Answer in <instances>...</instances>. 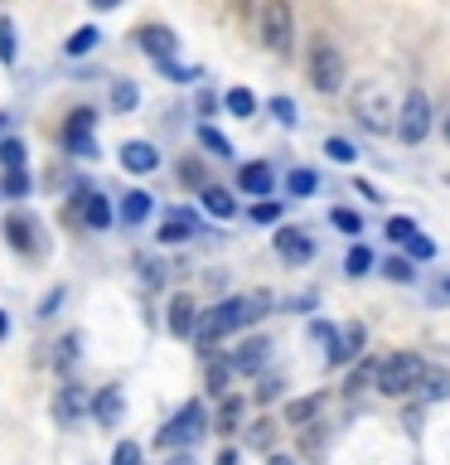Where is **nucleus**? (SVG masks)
<instances>
[{"mask_svg": "<svg viewBox=\"0 0 450 465\" xmlns=\"http://www.w3.org/2000/svg\"><path fill=\"white\" fill-rule=\"evenodd\" d=\"M242 325H252V320H247V296H228V301H218L213 311H203L199 330H194L199 354H213L218 340H223V334H232V330H242Z\"/></svg>", "mask_w": 450, "mask_h": 465, "instance_id": "f257e3e1", "label": "nucleus"}, {"mask_svg": "<svg viewBox=\"0 0 450 465\" xmlns=\"http://www.w3.org/2000/svg\"><path fill=\"white\" fill-rule=\"evenodd\" d=\"M421 378H426V359H421V354H392V359H383L377 392H387V398H406L412 388H421Z\"/></svg>", "mask_w": 450, "mask_h": 465, "instance_id": "f03ea898", "label": "nucleus"}, {"mask_svg": "<svg viewBox=\"0 0 450 465\" xmlns=\"http://www.w3.org/2000/svg\"><path fill=\"white\" fill-rule=\"evenodd\" d=\"M305 68H310L315 93H339V87H344V54L334 49L329 39H315V44H310V58H305Z\"/></svg>", "mask_w": 450, "mask_h": 465, "instance_id": "7ed1b4c3", "label": "nucleus"}, {"mask_svg": "<svg viewBox=\"0 0 450 465\" xmlns=\"http://www.w3.org/2000/svg\"><path fill=\"white\" fill-rule=\"evenodd\" d=\"M261 25V44H267L271 54H290V39H296V15H290L286 0H267L257 15Z\"/></svg>", "mask_w": 450, "mask_h": 465, "instance_id": "20e7f679", "label": "nucleus"}, {"mask_svg": "<svg viewBox=\"0 0 450 465\" xmlns=\"http://www.w3.org/2000/svg\"><path fill=\"white\" fill-rule=\"evenodd\" d=\"M203 431H209L203 402H184V407H180V417H174L170 427L160 431V446H165V450H174V446H194V441H203Z\"/></svg>", "mask_w": 450, "mask_h": 465, "instance_id": "39448f33", "label": "nucleus"}, {"mask_svg": "<svg viewBox=\"0 0 450 465\" xmlns=\"http://www.w3.org/2000/svg\"><path fill=\"white\" fill-rule=\"evenodd\" d=\"M426 131H431V97L421 93V87H412L402 102V112H397V136L406 145H421L426 141Z\"/></svg>", "mask_w": 450, "mask_h": 465, "instance_id": "423d86ee", "label": "nucleus"}, {"mask_svg": "<svg viewBox=\"0 0 450 465\" xmlns=\"http://www.w3.org/2000/svg\"><path fill=\"white\" fill-rule=\"evenodd\" d=\"M354 116H358L363 131H373V136H383V131H397V122H392L397 112L387 107V97L377 93V87H358V93H354Z\"/></svg>", "mask_w": 450, "mask_h": 465, "instance_id": "0eeeda50", "label": "nucleus"}, {"mask_svg": "<svg viewBox=\"0 0 450 465\" xmlns=\"http://www.w3.org/2000/svg\"><path fill=\"white\" fill-rule=\"evenodd\" d=\"M93 126H97V112L93 107H78V112H68V126H64V145L73 155H93Z\"/></svg>", "mask_w": 450, "mask_h": 465, "instance_id": "6e6552de", "label": "nucleus"}, {"mask_svg": "<svg viewBox=\"0 0 450 465\" xmlns=\"http://www.w3.org/2000/svg\"><path fill=\"white\" fill-rule=\"evenodd\" d=\"M136 44L155 58V64H174V54H180V39H174V29H165V25H141Z\"/></svg>", "mask_w": 450, "mask_h": 465, "instance_id": "1a4fd4ad", "label": "nucleus"}, {"mask_svg": "<svg viewBox=\"0 0 450 465\" xmlns=\"http://www.w3.org/2000/svg\"><path fill=\"white\" fill-rule=\"evenodd\" d=\"M363 344H368V330H363V325H344V330L329 340L325 363H329V369H344V363H354V359H358V349H363Z\"/></svg>", "mask_w": 450, "mask_h": 465, "instance_id": "9d476101", "label": "nucleus"}, {"mask_svg": "<svg viewBox=\"0 0 450 465\" xmlns=\"http://www.w3.org/2000/svg\"><path fill=\"white\" fill-rule=\"evenodd\" d=\"M199 232V213L194 209H170L165 218H160V242L174 247V242H189Z\"/></svg>", "mask_w": 450, "mask_h": 465, "instance_id": "9b49d317", "label": "nucleus"}, {"mask_svg": "<svg viewBox=\"0 0 450 465\" xmlns=\"http://www.w3.org/2000/svg\"><path fill=\"white\" fill-rule=\"evenodd\" d=\"M267 359H271V340H267V334H257V340H242L238 349H232V369H238V373H257Z\"/></svg>", "mask_w": 450, "mask_h": 465, "instance_id": "f8f14e48", "label": "nucleus"}, {"mask_svg": "<svg viewBox=\"0 0 450 465\" xmlns=\"http://www.w3.org/2000/svg\"><path fill=\"white\" fill-rule=\"evenodd\" d=\"M276 252H281L286 262H296V267H305V262L315 257V242L305 238L300 228H276Z\"/></svg>", "mask_w": 450, "mask_h": 465, "instance_id": "ddd939ff", "label": "nucleus"}, {"mask_svg": "<svg viewBox=\"0 0 450 465\" xmlns=\"http://www.w3.org/2000/svg\"><path fill=\"white\" fill-rule=\"evenodd\" d=\"M325 407H329V392H310V398L286 402V421H290V427H315Z\"/></svg>", "mask_w": 450, "mask_h": 465, "instance_id": "4468645a", "label": "nucleus"}, {"mask_svg": "<svg viewBox=\"0 0 450 465\" xmlns=\"http://www.w3.org/2000/svg\"><path fill=\"white\" fill-rule=\"evenodd\" d=\"M160 165V151L151 141H126L122 145V170H131V174H151Z\"/></svg>", "mask_w": 450, "mask_h": 465, "instance_id": "2eb2a0df", "label": "nucleus"}, {"mask_svg": "<svg viewBox=\"0 0 450 465\" xmlns=\"http://www.w3.org/2000/svg\"><path fill=\"white\" fill-rule=\"evenodd\" d=\"M165 325H170V334H180V340H184V334H194V330H199L194 301H189V296H174L170 311H165Z\"/></svg>", "mask_w": 450, "mask_h": 465, "instance_id": "dca6fc26", "label": "nucleus"}, {"mask_svg": "<svg viewBox=\"0 0 450 465\" xmlns=\"http://www.w3.org/2000/svg\"><path fill=\"white\" fill-rule=\"evenodd\" d=\"M83 218H87V228H97V232H107L112 228V199L102 194V189H87V199H83Z\"/></svg>", "mask_w": 450, "mask_h": 465, "instance_id": "f3484780", "label": "nucleus"}, {"mask_svg": "<svg viewBox=\"0 0 450 465\" xmlns=\"http://www.w3.org/2000/svg\"><path fill=\"white\" fill-rule=\"evenodd\" d=\"M151 209H155V199L145 194V189H131V194H122V223H126V228H141L145 218H151Z\"/></svg>", "mask_w": 450, "mask_h": 465, "instance_id": "a211bd4d", "label": "nucleus"}, {"mask_svg": "<svg viewBox=\"0 0 450 465\" xmlns=\"http://www.w3.org/2000/svg\"><path fill=\"white\" fill-rule=\"evenodd\" d=\"M199 203H203L213 218H238V199H232L228 189H218V184H203V189H199Z\"/></svg>", "mask_w": 450, "mask_h": 465, "instance_id": "6ab92c4d", "label": "nucleus"}, {"mask_svg": "<svg viewBox=\"0 0 450 465\" xmlns=\"http://www.w3.org/2000/svg\"><path fill=\"white\" fill-rule=\"evenodd\" d=\"M271 165H261V160H257V165H242L238 170V189H242V194H271Z\"/></svg>", "mask_w": 450, "mask_h": 465, "instance_id": "aec40b11", "label": "nucleus"}, {"mask_svg": "<svg viewBox=\"0 0 450 465\" xmlns=\"http://www.w3.org/2000/svg\"><path fill=\"white\" fill-rule=\"evenodd\" d=\"M93 417L102 427H116V421H122V388H102L93 398Z\"/></svg>", "mask_w": 450, "mask_h": 465, "instance_id": "412c9836", "label": "nucleus"}, {"mask_svg": "<svg viewBox=\"0 0 450 465\" xmlns=\"http://www.w3.org/2000/svg\"><path fill=\"white\" fill-rule=\"evenodd\" d=\"M5 238H10V247L15 252H34V218H5Z\"/></svg>", "mask_w": 450, "mask_h": 465, "instance_id": "4be33fe9", "label": "nucleus"}, {"mask_svg": "<svg viewBox=\"0 0 450 465\" xmlns=\"http://www.w3.org/2000/svg\"><path fill=\"white\" fill-rule=\"evenodd\" d=\"M377 373H383V359H358L354 373H348V388L344 392H363L368 383H377Z\"/></svg>", "mask_w": 450, "mask_h": 465, "instance_id": "5701e85b", "label": "nucleus"}, {"mask_svg": "<svg viewBox=\"0 0 450 465\" xmlns=\"http://www.w3.org/2000/svg\"><path fill=\"white\" fill-rule=\"evenodd\" d=\"M136 276H141V286H145V291H155V286H165V262H160V257H151V252H145V257H136Z\"/></svg>", "mask_w": 450, "mask_h": 465, "instance_id": "b1692460", "label": "nucleus"}, {"mask_svg": "<svg viewBox=\"0 0 450 465\" xmlns=\"http://www.w3.org/2000/svg\"><path fill=\"white\" fill-rule=\"evenodd\" d=\"M54 412H58V421H73V417H83V388H64V392H58V398H54Z\"/></svg>", "mask_w": 450, "mask_h": 465, "instance_id": "393cba45", "label": "nucleus"}, {"mask_svg": "<svg viewBox=\"0 0 450 465\" xmlns=\"http://www.w3.org/2000/svg\"><path fill=\"white\" fill-rule=\"evenodd\" d=\"M421 398H426V402L450 398V373L445 369H426V378H421Z\"/></svg>", "mask_w": 450, "mask_h": 465, "instance_id": "a878e982", "label": "nucleus"}, {"mask_svg": "<svg viewBox=\"0 0 450 465\" xmlns=\"http://www.w3.org/2000/svg\"><path fill=\"white\" fill-rule=\"evenodd\" d=\"M286 189H290L296 199H310L315 189H319V174H315V170H290V174H286Z\"/></svg>", "mask_w": 450, "mask_h": 465, "instance_id": "bb28decb", "label": "nucleus"}, {"mask_svg": "<svg viewBox=\"0 0 450 465\" xmlns=\"http://www.w3.org/2000/svg\"><path fill=\"white\" fill-rule=\"evenodd\" d=\"M199 141H203V151H213L218 160H232V141L218 126H199Z\"/></svg>", "mask_w": 450, "mask_h": 465, "instance_id": "cd10ccee", "label": "nucleus"}, {"mask_svg": "<svg viewBox=\"0 0 450 465\" xmlns=\"http://www.w3.org/2000/svg\"><path fill=\"white\" fill-rule=\"evenodd\" d=\"M368 272H373V252L363 242H354L348 257H344V276H368Z\"/></svg>", "mask_w": 450, "mask_h": 465, "instance_id": "c85d7f7f", "label": "nucleus"}, {"mask_svg": "<svg viewBox=\"0 0 450 465\" xmlns=\"http://www.w3.org/2000/svg\"><path fill=\"white\" fill-rule=\"evenodd\" d=\"M136 102H141V93H136V83H131V78H116L112 83V107L116 112H131Z\"/></svg>", "mask_w": 450, "mask_h": 465, "instance_id": "c756f323", "label": "nucleus"}, {"mask_svg": "<svg viewBox=\"0 0 450 465\" xmlns=\"http://www.w3.org/2000/svg\"><path fill=\"white\" fill-rule=\"evenodd\" d=\"M24 141L20 136H5V141H0V165H5V170H24Z\"/></svg>", "mask_w": 450, "mask_h": 465, "instance_id": "7c9ffc66", "label": "nucleus"}, {"mask_svg": "<svg viewBox=\"0 0 450 465\" xmlns=\"http://www.w3.org/2000/svg\"><path fill=\"white\" fill-rule=\"evenodd\" d=\"M325 155L334 160V165H354V160H358L354 141H344V136H329V141H325Z\"/></svg>", "mask_w": 450, "mask_h": 465, "instance_id": "2f4dec72", "label": "nucleus"}, {"mask_svg": "<svg viewBox=\"0 0 450 465\" xmlns=\"http://www.w3.org/2000/svg\"><path fill=\"white\" fill-rule=\"evenodd\" d=\"M97 39H102V35H97V29H93V25H83V29H78V35H73V39L64 44V54H73V58H83L87 49H97Z\"/></svg>", "mask_w": 450, "mask_h": 465, "instance_id": "473e14b6", "label": "nucleus"}, {"mask_svg": "<svg viewBox=\"0 0 450 465\" xmlns=\"http://www.w3.org/2000/svg\"><path fill=\"white\" fill-rule=\"evenodd\" d=\"M223 107H228L232 116H252V112H257V97L247 93V87H232V93L223 97Z\"/></svg>", "mask_w": 450, "mask_h": 465, "instance_id": "72a5a7b5", "label": "nucleus"}, {"mask_svg": "<svg viewBox=\"0 0 450 465\" xmlns=\"http://www.w3.org/2000/svg\"><path fill=\"white\" fill-rule=\"evenodd\" d=\"M0 194H5V199H24V194H29V170H5Z\"/></svg>", "mask_w": 450, "mask_h": 465, "instance_id": "f704fd0d", "label": "nucleus"}, {"mask_svg": "<svg viewBox=\"0 0 450 465\" xmlns=\"http://www.w3.org/2000/svg\"><path fill=\"white\" fill-rule=\"evenodd\" d=\"M383 276H387V282H397V286L416 282V272H412V262H406V257H387L383 262Z\"/></svg>", "mask_w": 450, "mask_h": 465, "instance_id": "c9c22d12", "label": "nucleus"}, {"mask_svg": "<svg viewBox=\"0 0 450 465\" xmlns=\"http://www.w3.org/2000/svg\"><path fill=\"white\" fill-rule=\"evenodd\" d=\"M329 223L339 228V232H348V238H358V232H363V218H358L354 209H334V213H329Z\"/></svg>", "mask_w": 450, "mask_h": 465, "instance_id": "e433bc0d", "label": "nucleus"}, {"mask_svg": "<svg viewBox=\"0 0 450 465\" xmlns=\"http://www.w3.org/2000/svg\"><path fill=\"white\" fill-rule=\"evenodd\" d=\"M267 107H271V116H276L281 126H296V122H300V112H296V102H290V97H271Z\"/></svg>", "mask_w": 450, "mask_h": 465, "instance_id": "4c0bfd02", "label": "nucleus"}, {"mask_svg": "<svg viewBox=\"0 0 450 465\" xmlns=\"http://www.w3.org/2000/svg\"><path fill=\"white\" fill-rule=\"evenodd\" d=\"M416 232H421V228L412 223V218H387V238H392V242H402V247H406V242L416 238Z\"/></svg>", "mask_w": 450, "mask_h": 465, "instance_id": "58836bf2", "label": "nucleus"}, {"mask_svg": "<svg viewBox=\"0 0 450 465\" xmlns=\"http://www.w3.org/2000/svg\"><path fill=\"white\" fill-rule=\"evenodd\" d=\"M0 64H15V20L0 15Z\"/></svg>", "mask_w": 450, "mask_h": 465, "instance_id": "ea45409f", "label": "nucleus"}, {"mask_svg": "<svg viewBox=\"0 0 450 465\" xmlns=\"http://www.w3.org/2000/svg\"><path fill=\"white\" fill-rule=\"evenodd\" d=\"M435 257V242L426 238V232H416L412 242H406V262H431Z\"/></svg>", "mask_w": 450, "mask_h": 465, "instance_id": "a19ab883", "label": "nucleus"}, {"mask_svg": "<svg viewBox=\"0 0 450 465\" xmlns=\"http://www.w3.org/2000/svg\"><path fill=\"white\" fill-rule=\"evenodd\" d=\"M252 223H281V203H276V199H257L252 203Z\"/></svg>", "mask_w": 450, "mask_h": 465, "instance_id": "79ce46f5", "label": "nucleus"}, {"mask_svg": "<svg viewBox=\"0 0 450 465\" xmlns=\"http://www.w3.org/2000/svg\"><path fill=\"white\" fill-rule=\"evenodd\" d=\"M271 421H252V427H247V446H257V450H267L271 446Z\"/></svg>", "mask_w": 450, "mask_h": 465, "instance_id": "37998d69", "label": "nucleus"}, {"mask_svg": "<svg viewBox=\"0 0 450 465\" xmlns=\"http://www.w3.org/2000/svg\"><path fill=\"white\" fill-rule=\"evenodd\" d=\"M228 373H232V363H209V392L223 398V392H228Z\"/></svg>", "mask_w": 450, "mask_h": 465, "instance_id": "c03bdc74", "label": "nucleus"}, {"mask_svg": "<svg viewBox=\"0 0 450 465\" xmlns=\"http://www.w3.org/2000/svg\"><path fill=\"white\" fill-rule=\"evenodd\" d=\"M112 465H141V441H122L112 450Z\"/></svg>", "mask_w": 450, "mask_h": 465, "instance_id": "a18cd8bd", "label": "nucleus"}, {"mask_svg": "<svg viewBox=\"0 0 450 465\" xmlns=\"http://www.w3.org/2000/svg\"><path fill=\"white\" fill-rule=\"evenodd\" d=\"M271 311V291H257V296H247V320H261Z\"/></svg>", "mask_w": 450, "mask_h": 465, "instance_id": "49530a36", "label": "nucleus"}, {"mask_svg": "<svg viewBox=\"0 0 450 465\" xmlns=\"http://www.w3.org/2000/svg\"><path fill=\"white\" fill-rule=\"evenodd\" d=\"M218 431H238V398H223V412H218Z\"/></svg>", "mask_w": 450, "mask_h": 465, "instance_id": "de8ad7c7", "label": "nucleus"}, {"mask_svg": "<svg viewBox=\"0 0 450 465\" xmlns=\"http://www.w3.org/2000/svg\"><path fill=\"white\" fill-rule=\"evenodd\" d=\"M160 73H165L170 83H194L199 68H184V64H160Z\"/></svg>", "mask_w": 450, "mask_h": 465, "instance_id": "09e8293b", "label": "nucleus"}, {"mask_svg": "<svg viewBox=\"0 0 450 465\" xmlns=\"http://www.w3.org/2000/svg\"><path fill=\"white\" fill-rule=\"evenodd\" d=\"M58 305H64V286H54L49 296L39 301V311H34V315H39V320H49V315H58Z\"/></svg>", "mask_w": 450, "mask_h": 465, "instance_id": "8fccbe9b", "label": "nucleus"}, {"mask_svg": "<svg viewBox=\"0 0 450 465\" xmlns=\"http://www.w3.org/2000/svg\"><path fill=\"white\" fill-rule=\"evenodd\" d=\"M73 359H78V334H68V340L58 344V354H54V363H58V369H68Z\"/></svg>", "mask_w": 450, "mask_h": 465, "instance_id": "3c124183", "label": "nucleus"}, {"mask_svg": "<svg viewBox=\"0 0 450 465\" xmlns=\"http://www.w3.org/2000/svg\"><path fill=\"white\" fill-rule=\"evenodd\" d=\"M276 392H281V378H267V383H261V388H257V398H261V402H271V398H276Z\"/></svg>", "mask_w": 450, "mask_h": 465, "instance_id": "603ef678", "label": "nucleus"}, {"mask_svg": "<svg viewBox=\"0 0 450 465\" xmlns=\"http://www.w3.org/2000/svg\"><path fill=\"white\" fill-rule=\"evenodd\" d=\"M354 189H358V194H363V199H373V203H377V199H383V194H377V189H373V184H368V180H358V184H354Z\"/></svg>", "mask_w": 450, "mask_h": 465, "instance_id": "864d4df0", "label": "nucleus"}, {"mask_svg": "<svg viewBox=\"0 0 450 465\" xmlns=\"http://www.w3.org/2000/svg\"><path fill=\"white\" fill-rule=\"evenodd\" d=\"M218 465H238V450H223V456H218Z\"/></svg>", "mask_w": 450, "mask_h": 465, "instance_id": "5fc2aeb1", "label": "nucleus"}, {"mask_svg": "<svg viewBox=\"0 0 450 465\" xmlns=\"http://www.w3.org/2000/svg\"><path fill=\"white\" fill-rule=\"evenodd\" d=\"M165 465H194V456H170Z\"/></svg>", "mask_w": 450, "mask_h": 465, "instance_id": "6e6d98bb", "label": "nucleus"}, {"mask_svg": "<svg viewBox=\"0 0 450 465\" xmlns=\"http://www.w3.org/2000/svg\"><path fill=\"white\" fill-rule=\"evenodd\" d=\"M5 334H10V320H5V311H0V340H5Z\"/></svg>", "mask_w": 450, "mask_h": 465, "instance_id": "4d7b16f0", "label": "nucleus"}, {"mask_svg": "<svg viewBox=\"0 0 450 465\" xmlns=\"http://www.w3.org/2000/svg\"><path fill=\"white\" fill-rule=\"evenodd\" d=\"M267 465H296V460H290V456H271Z\"/></svg>", "mask_w": 450, "mask_h": 465, "instance_id": "13d9d810", "label": "nucleus"}, {"mask_svg": "<svg viewBox=\"0 0 450 465\" xmlns=\"http://www.w3.org/2000/svg\"><path fill=\"white\" fill-rule=\"evenodd\" d=\"M5 122H10V116H5V112H0V131H5Z\"/></svg>", "mask_w": 450, "mask_h": 465, "instance_id": "bf43d9fd", "label": "nucleus"}, {"mask_svg": "<svg viewBox=\"0 0 450 465\" xmlns=\"http://www.w3.org/2000/svg\"><path fill=\"white\" fill-rule=\"evenodd\" d=\"M445 141H450V116H445Z\"/></svg>", "mask_w": 450, "mask_h": 465, "instance_id": "052dcab7", "label": "nucleus"}, {"mask_svg": "<svg viewBox=\"0 0 450 465\" xmlns=\"http://www.w3.org/2000/svg\"><path fill=\"white\" fill-rule=\"evenodd\" d=\"M445 296H450V282H445Z\"/></svg>", "mask_w": 450, "mask_h": 465, "instance_id": "680f3d73", "label": "nucleus"}]
</instances>
